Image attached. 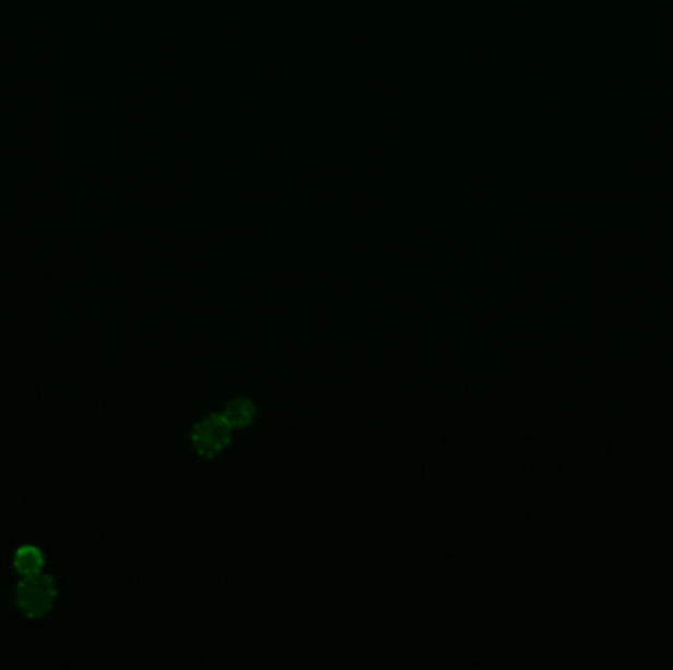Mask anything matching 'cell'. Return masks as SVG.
<instances>
[{
  "label": "cell",
  "mask_w": 673,
  "mask_h": 670,
  "mask_svg": "<svg viewBox=\"0 0 673 670\" xmlns=\"http://www.w3.org/2000/svg\"><path fill=\"white\" fill-rule=\"evenodd\" d=\"M14 569L19 571L21 576H32V574H38L44 569V555L40 549L32 547V545H24L21 549L16 550L14 555Z\"/></svg>",
  "instance_id": "obj_4"
},
{
  "label": "cell",
  "mask_w": 673,
  "mask_h": 670,
  "mask_svg": "<svg viewBox=\"0 0 673 670\" xmlns=\"http://www.w3.org/2000/svg\"><path fill=\"white\" fill-rule=\"evenodd\" d=\"M58 598L56 582L50 574L38 572L32 576H22L14 592L16 608L26 620H40L53 608Z\"/></svg>",
  "instance_id": "obj_1"
},
{
  "label": "cell",
  "mask_w": 673,
  "mask_h": 670,
  "mask_svg": "<svg viewBox=\"0 0 673 670\" xmlns=\"http://www.w3.org/2000/svg\"><path fill=\"white\" fill-rule=\"evenodd\" d=\"M221 415L231 425L232 430L247 429L254 423L256 407L249 398H232L225 403Z\"/></svg>",
  "instance_id": "obj_3"
},
{
  "label": "cell",
  "mask_w": 673,
  "mask_h": 670,
  "mask_svg": "<svg viewBox=\"0 0 673 670\" xmlns=\"http://www.w3.org/2000/svg\"><path fill=\"white\" fill-rule=\"evenodd\" d=\"M231 435L232 427L221 413H213L195 423L190 435L191 447L202 459H213L231 444Z\"/></svg>",
  "instance_id": "obj_2"
}]
</instances>
